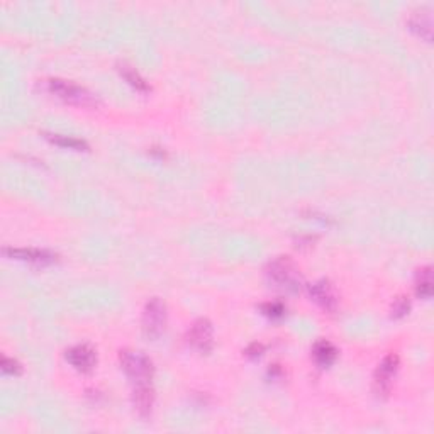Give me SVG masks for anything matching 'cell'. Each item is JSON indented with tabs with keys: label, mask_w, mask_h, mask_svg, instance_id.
<instances>
[{
	"label": "cell",
	"mask_w": 434,
	"mask_h": 434,
	"mask_svg": "<svg viewBox=\"0 0 434 434\" xmlns=\"http://www.w3.org/2000/svg\"><path fill=\"white\" fill-rule=\"evenodd\" d=\"M266 277L273 287L285 292H297L302 287V275L297 265L288 257H279L270 261L266 268Z\"/></svg>",
	"instance_id": "obj_1"
},
{
	"label": "cell",
	"mask_w": 434,
	"mask_h": 434,
	"mask_svg": "<svg viewBox=\"0 0 434 434\" xmlns=\"http://www.w3.org/2000/svg\"><path fill=\"white\" fill-rule=\"evenodd\" d=\"M121 368H123L125 375L132 380L134 385H141V383H151L153 379V361L150 360L144 353L141 351H121Z\"/></svg>",
	"instance_id": "obj_2"
},
{
	"label": "cell",
	"mask_w": 434,
	"mask_h": 434,
	"mask_svg": "<svg viewBox=\"0 0 434 434\" xmlns=\"http://www.w3.org/2000/svg\"><path fill=\"white\" fill-rule=\"evenodd\" d=\"M48 90L51 94H55L56 97L62 98V101L70 102V104L75 105H82V107H97L98 104L97 97L92 92L77 85V83L67 82V80H49Z\"/></svg>",
	"instance_id": "obj_3"
},
{
	"label": "cell",
	"mask_w": 434,
	"mask_h": 434,
	"mask_svg": "<svg viewBox=\"0 0 434 434\" xmlns=\"http://www.w3.org/2000/svg\"><path fill=\"white\" fill-rule=\"evenodd\" d=\"M143 333L144 336L150 338V340H156L163 334L166 326V307L165 302L158 299V297H153L146 302L143 311Z\"/></svg>",
	"instance_id": "obj_4"
},
{
	"label": "cell",
	"mask_w": 434,
	"mask_h": 434,
	"mask_svg": "<svg viewBox=\"0 0 434 434\" xmlns=\"http://www.w3.org/2000/svg\"><path fill=\"white\" fill-rule=\"evenodd\" d=\"M186 342L196 351L209 353L214 345V329L207 319H197L186 333Z\"/></svg>",
	"instance_id": "obj_5"
},
{
	"label": "cell",
	"mask_w": 434,
	"mask_h": 434,
	"mask_svg": "<svg viewBox=\"0 0 434 434\" xmlns=\"http://www.w3.org/2000/svg\"><path fill=\"white\" fill-rule=\"evenodd\" d=\"M399 370V356L395 353H390L383 358L379 363L375 372V392L379 395H387L392 388V382H394L395 373Z\"/></svg>",
	"instance_id": "obj_6"
},
{
	"label": "cell",
	"mask_w": 434,
	"mask_h": 434,
	"mask_svg": "<svg viewBox=\"0 0 434 434\" xmlns=\"http://www.w3.org/2000/svg\"><path fill=\"white\" fill-rule=\"evenodd\" d=\"M309 295L326 312H334L338 309V302H340L338 299L340 297H338L336 288L329 280H318L309 285Z\"/></svg>",
	"instance_id": "obj_7"
},
{
	"label": "cell",
	"mask_w": 434,
	"mask_h": 434,
	"mask_svg": "<svg viewBox=\"0 0 434 434\" xmlns=\"http://www.w3.org/2000/svg\"><path fill=\"white\" fill-rule=\"evenodd\" d=\"M64 358L75 370L82 373H90L97 365V355H95V349L90 345L71 346L64 353Z\"/></svg>",
	"instance_id": "obj_8"
},
{
	"label": "cell",
	"mask_w": 434,
	"mask_h": 434,
	"mask_svg": "<svg viewBox=\"0 0 434 434\" xmlns=\"http://www.w3.org/2000/svg\"><path fill=\"white\" fill-rule=\"evenodd\" d=\"M3 254L14 258V260L28 261L33 265H51L58 260L55 253L48 250H40V248H3Z\"/></svg>",
	"instance_id": "obj_9"
},
{
	"label": "cell",
	"mask_w": 434,
	"mask_h": 434,
	"mask_svg": "<svg viewBox=\"0 0 434 434\" xmlns=\"http://www.w3.org/2000/svg\"><path fill=\"white\" fill-rule=\"evenodd\" d=\"M155 403V392L151 383H141V385L134 387L132 392V406L138 410L141 417H150L151 410H153Z\"/></svg>",
	"instance_id": "obj_10"
},
{
	"label": "cell",
	"mask_w": 434,
	"mask_h": 434,
	"mask_svg": "<svg viewBox=\"0 0 434 434\" xmlns=\"http://www.w3.org/2000/svg\"><path fill=\"white\" fill-rule=\"evenodd\" d=\"M312 356H314V361L319 367H329V365L336 361L338 349L331 341L319 340L312 346Z\"/></svg>",
	"instance_id": "obj_11"
},
{
	"label": "cell",
	"mask_w": 434,
	"mask_h": 434,
	"mask_svg": "<svg viewBox=\"0 0 434 434\" xmlns=\"http://www.w3.org/2000/svg\"><path fill=\"white\" fill-rule=\"evenodd\" d=\"M409 28L417 36L424 37L426 41H431L433 37V19L428 10H417L409 17Z\"/></svg>",
	"instance_id": "obj_12"
},
{
	"label": "cell",
	"mask_w": 434,
	"mask_h": 434,
	"mask_svg": "<svg viewBox=\"0 0 434 434\" xmlns=\"http://www.w3.org/2000/svg\"><path fill=\"white\" fill-rule=\"evenodd\" d=\"M117 70H119L121 77H123L125 82L132 87V89L138 90V92H148V90H150L146 80L141 77V75L138 73V70H136L134 67H131L129 63H125V62L119 63L117 64Z\"/></svg>",
	"instance_id": "obj_13"
},
{
	"label": "cell",
	"mask_w": 434,
	"mask_h": 434,
	"mask_svg": "<svg viewBox=\"0 0 434 434\" xmlns=\"http://www.w3.org/2000/svg\"><path fill=\"white\" fill-rule=\"evenodd\" d=\"M44 138L51 143L58 144V146L63 148H70V150H77V151H85L89 150V144L83 139L73 138V136H63V134H51V132H44Z\"/></svg>",
	"instance_id": "obj_14"
},
{
	"label": "cell",
	"mask_w": 434,
	"mask_h": 434,
	"mask_svg": "<svg viewBox=\"0 0 434 434\" xmlns=\"http://www.w3.org/2000/svg\"><path fill=\"white\" fill-rule=\"evenodd\" d=\"M416 290H417V295H421L422 299H429V297L433 295V275H431V268H429V266L419 270Z\"/></svg>",
	"instance_id": "obj_15"
},
{
	"label": "cell",
	"mask_w": 434,
	"mask_h": 434,
	"mask_svg": "<svg viewBox=\"0 0 434 434\" xmlns=\"http://www.w3.org/2000/svg\"><path fill=\"white\" fill-rule=\"evenodd\" d=\"M410 309V302L406 299V297H397V299L394 300V304H392V318L399 319V318H403V315L407 314Z\"/></svg>",
	"instance_id": "obj_16"
},
{
	"label": "cell",
	"mask_w": 434,
	"mask_h": 434,
	"mask_svg": "<svg viewBox=\"0 0 434 434\" xmlns=\"http://www.w3.org/2000/svg\"><path fill=\"white\" fill-rule=\"evenodd\" d=\"M2 372L7 373V375H21L22 367L17 360L14 358H2Z\"/></svg>",
	"instance_id": "obj_17"
},
{
	"label": "cell",
	"mask_w": 434,
	"mask_h": 434,
	"mask_svg": "<svg viewBox=\"0 0 434 434\" xmlns=\"http://www.w3.org/2000/svg\"><path fill=\"white\" fill-rule=\"evenodd\" d=\"M261 311H263L265 315H268V318H281V315L285 314V307L281 302H268L265 304V306H261Z\"/></svg>",
	"instance_id": "obj_18"
},
{
	"label": "cell",
	"mask_w": 434,
	"mask_h": 434,
	"mask_svg": "<svg viewBox=\"0 0 434 434\" xmlns=\"http://www.w3.org/2000/svg\"><path fill=\"white\" fill-rule=\"evenodd\" d=\"M261 351H263V345H258V342H253L248 349H246V355L248 356H260Z\"/></svg>",
	"instance_id": "obj_19"
}]
</instances>
